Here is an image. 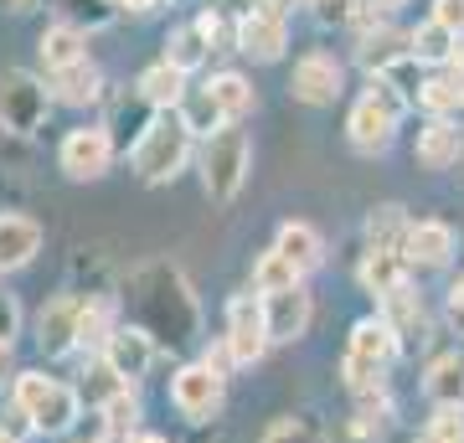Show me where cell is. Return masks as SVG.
<instances>
[{
    "label": "cell",
    "mask_w": 464,
    "mask_h": 443,
    "mask_svg": "<svg viewBox=\"0 0 464 443\" xmlns=\"http://www.w3.org/2000/svg\"><path fill=\"white\" fill-rule=\"evenodd\" d=\"M130 304L140 314V330H150L155 341H166V345L197 341L201 314H197V299H191V284L181 279V268L145 263L130 284Z\"/></svg>",
    "instance_id": "6da1fadb"
},
{
    "label": "cell",
    "mask_w": 464,
    "mask_h": 443,
    "mask_svg": "<svg viewBox=\"0 0 464 443\" xmlns=\"http://www.w3.org/2000/svg\"><path fill=\"white\" fill-rule=\"evenodd\" d=\"M191 124L181 119V109H166V114H155V124H150L145 134H140V145L130 149L134 160V176L145 186H160L170 181L176 170H186V160H191Z\"/></svg>",
    "instance_id": "7a4b0ae2"
},
{
    "label": "cell",
    "mask_w": 464,
    "mask_h": 443,
    "mask_svg": "<svg viewBox=\"0 0 464 443\" xmlns=\"http://www.w3.org/2000/svg\"><path fill=\"white\" fill-rule=\"evenodd\" d=\"M408 109H413V103L402 99V93H398L387 78H366V93L351 103V119H346L351 145L362 149V155H377V149H387Z\"/></svg>",
    "instance_id": "3957f363"
},
{
    "label": "cell",
    "mask_w": 464,
    "mask_h": 443,
    "mask_svg": "<svg viewBox=\"0 0 464 443\" xmlns=\"http://www.w3.org/2000/svg\"><path fill=\"white\" fill-rule=\"evenodd\" d=\"M398 330L387 320H356L351 330V345H346V361H341V377H346L351 392H366V387H382V371L392 366L398 356Z\"/></svg>",
    "instance_id": "277c9868"
},
{
    "label": "cell",
    "mask_w": 464,
    "mask_h": 443,
    "mask_svg": "<svg viewBox=\"0 0 464 443\" xmlns=\"http://www.w3.org/2000/svg\"><path fill=\"white\" fill-rule=\"evenodd\" d=\"M248 134L243 130H217L207 145H201V186H207V197L217 201V207H227L237 191H243V181H248Z\"/></svg>",
    "instance_id": "5b68a950"
},
{
    "label": "cell",
    "mask_w": 464,
    "mask_h": 443,
    "mask_svg": "<svg viewBox=\"0 0 464 443\" xmlns=\"http://www.w3.org/2000/svg\"><path fill=\"white\" fill-rule=\"evenodd\" d=\"M16 408L32 412L36 433L57 438V433H67V428L78 423L83 402H78V392H72V387H63V381L42 377V371H21V377H16Z\"/></svg>",
    "instance_id": "8992f818"
},
{
    "label": "cell",
    "mask_w": 464,
    "mask_h": 443,
    "mask_svg": "<svg viewBox=\"0 0 464 443\" xmlns=\"http://www.w3.org/2000/svg\"><path fill=\"white\" fill-rule=\"evenodd\" d=\"M47 109H52V88L36 72L26 67H11V72H0V124L11 134H36L47 124Z\"/></svg>",
    "instance_id": "52a82bcc"
},
{
    "label": "cell",
    "mask_w": 464,
    "mask_h": 443,
    "mask_svg": "<svg viewBox=\"0 0 464 443\" xmlns=\"http://www.w3.org/2000/svg\"><path fill=\"white\" fill-rule=\"evenodd\" d=\"M114 134L109 124H83V130H67L63 149H57V165H63L72 181H99L103 170L114 165Z\"/></svg>",
    "instance_id": "ba28073f"
},
{
    "label": "cell",
    "mask_w": 464,
    "mask_h": 443,
    "mask_svg": "<svg viewBox=\"0 0 464 443\" xmlns=\"http://www.w3.org/2000/svg\"><path fill=\"white\" fill-rule=\"evenodd\" d=\"M222 392H227V377L222 371H212L207 361H191L176 371V381H170V402H176V412L181 418H212L217 408H222Z\"/></svg>",
    "instance_id": "9c48e42d"
},
{
    "label": "cell",
    "mask_w": 464,
    "mask_h": 443,
    "mask_svg": "<svg viewBox=\"0 0 464 443\" xmlns=\"http://www.w3.org/2000/svg\"><path fill=\"white\" fill-rule=\"evenodd\" d=\"M227 345L237 366H258L268 351V320H264V299L253 294H237L227 304Z\"/></svg>",
    "instance_id": "30bf717a"
},
{
    "label": "cell",
    "mask_w": 464,
    "mask_h": 443,
    "mask_svg": "<svg viewBox=\"0 0 464 443\" xmlns=\"http://www.w3.org/2000/svg\"><path fill=\"white\" fill-rule=\"evenodd\" d=\"M83 310H88V299H78V294H57V299L47 304V310L36 314V345H42L47 356H67V351H78Z\"/></svg>",
    "instance_id": "8fae6325"
},
{
    "label": "cell",
    "mask_w": 464,
    "mask_h": 443,
    "mask_svg": "<svg viewBox=\"0 0 464 443\" xmlns=\"http://www.w3.org/2000/svg\"><path fill=\"white\" fill-rule=\"evenodd\" d=\"M289 88H295L299 103H335L341 93H346V67L335 63V57H325V52H310V57H299L295 63V78H289Z\"/></svg>",
    "instance_id": "7c38bea8"
},
{
    "label": "cell",
    "mask_w": 464,
    "mask_h": 443,
    "mask_svg": "<svg viewBox=\"0 0 464 443\" xmlns=\"http://www.w3.org/2000/svg\"><path fill=\"white\" fill-rule=\"evenodd\" d=\"M155 351H160V341H155L150 330L119 325V330H114V341L103 345V361L114 366V377H119V381H134V377H145L150 366H155Z\"/></svg>",
    "instance_id": "4fadbf2b"
},
{
    "label": "cell",
    "mask_w": 464,
    "mask_h": 443,
    "mask_svg": "<svg viewBox=\"0 0 464 443\" xmlns=\"http://www.w3.org/2000/svg\"><path fill=\"white\" fill-rule=\"evenodd\" d=\"M264 299V320H268V341H299L310 330V289H279V294H258Z\"/></svg>",
    "instance_id": "5bb4252c"
},
{
    "label": "cell",
    "mask_w": 464,
    "mask_h": 443,
    "mask_svg": "<svg viewBox=\"0 0 464 443\" xmlns=\"http://www.w3.org/2000/svg\"><path fill=\"white\" fill-rule=\"evenodd\" d=\"M284 47H289V26H284V16L248 11V16L237 21V52H248L253 63H279Z\"/></svg>",
    "instance_id": "9a60e30c"
},
{
    "label": "cell",
    "mask_w": 464,
    "mask_h": 443,
    "mask_svg": "<svg viewBox=\"0 0 464 443\" xmlns=\"http://www.w3.org/2000/svg\"><path fill=\"white\" fill-rule=\"evenodd\" d=\"M42 253V227L21 212H0V274H16Z\"/></svg>",
    "instance_id": "2e32d148"
},
{
    "label": "cell",
    "mask_w": 464,
    "mask_h": 443,
    "mask_svg": "<svg viewBox=\"0 0 464 443\" xmlns=\"http://www.w3.org/2000/svg\"><path fill=\"white\" fill-rule=\"evenodd\" d=\"M47 88H52V103H67V109H88V103L103 99V72L93 63H72L63 72H47Z\"/></svg>",
    "instance_id": "e0dca14e"
},
{
    "label": "cell",
    "mask_w": 464,
    "mask_h": 443,
    "mask_svg": "<svg viewBox=\"0 0 464 443\" xmlns=\"http://www.w3.org/2000/svg\"><path fill=\"white\" fill-rule=\"evenodd\" d=\"M402 57H413V32H398V26H377V32H366L362 47H356V63L366 67V78L398 67Z\"/></svg>",
    "instance_id": "ac0fdd59"
},
{
    "label": "cell",
    "mask_w": 464,
    "mask_h": 443,
    "mask_svg": "<svg viewBox=\"0 0 464 443\" xmlns=\"http://www.w3.org/2000/svg\"><path fill=\"white\" fill-rule=\"evenodd\" d=\"M134 88H140V99H145L155 114H166V109H181L186 103V72L181 67H170L166 57H160L155 67H145Z\"/></svg>",
    "instance_id": "d6986e66"
},
{
    "label": "cell",
    "mask_w": 464,
    "mask_h": 443,
    "mask_svg": "<svg viewBox=\"0 0 464 443\" xmlns=\"http://www.w3.org/2000/svg\"><path fill=\"white\" fill-rule=\"evenodd\" d=\"M356 279H362L366 294L387 299L392 289H402V284H408V258H402V253H387V247H366Z\"/></svg>",
    "instance_id": "ffe728a7"
},
{
    "label": "cell",
    "mask_w": 464,
    "mask_h": 443,
    "mask_svg": "<svg viewBox=\"0 0 464 443\" xmlns=\"http://www.w3.org/2000/svg\"><path fill=\"white\" fill-rule=\"evenodd\" d=\"M459 149H464V134L454 119H429L423 134H418V160L429 170H444V165H459Z\"/></svg>",
    "instance_id": "44dd1931"
},
{
    "label": "cell",
    "mask_w": 464,
    "mask_h": 443,
    "mask_svg": "<svg viewBox=\"0 0 464 443\" xmlns=\"http://www.w3.org/2000/svg\"><path fill=\"white\" fill-rule=\"evenodd\" d=\"M36 52H42L47 72H63V67H72V63H83V57H88V36L78 32L72 21H57V26H47V32H42Z\"/></svg>",
    "instance_id": "7402d4cb"
},
{
    "label": "cell",
    "mask_w": 464,
    "mask_h": 443,
    "mask_svg": "<svg viewBox=\"0 0 464 443\" xmlns=\"http://www.w3.org/2000/svg\"><path fill=\"white\" fill-rule=\"evenodd\" d=\"M408 263H423V268H444L449 253H454V232H449V222H413V232H408Z\"/></svg>",
    "instance_id": "603a6c76"
},
{
    "label": "cell",
    "mask_w": 464,
    "mask_h": 443,
    "mask_svg": "<svg viewBox=\"0 0 464 443\" xmlns=\"http://www.w3.org/2000/svg\"><path fill=\"white\" fill-rule=\"evenodd\" d=\"M274 247L295 263L299 274H310V268H320V263H325V243H320V232L310 227V222H284L279 243H274Z\"/></svg>",
    "instance_id": "cb8c5ba5"
},
{
    "label": "cell",
    "mask_w": 464,
    "mask_h": 443,
    "mask_svg": "<svg viewBox=\"0 0 464 443\" xmlns=\"http://www.w3.org/2000/svg\"><path fill=\"white\" fill-rule=\"evenodd\" d=\"M382 320L398 330V341H413V335L423 341V325H429V314H423V299H418L408 284H402V289H392V294L382 299Z\"/></svg>",
    "instance_id": "d4e9b609"
},
{
    "label": "cell",
    "mask_w": 464,
    "mask_h": 443,
    "mask_svg": "<svg viewBox=\"0 0 464 443\" xmlns=\"http://www.w3.org/2000/svg\"><path fill=\"white\" fill-rule=\"evenodd\" d=\"M99 423H103V443H134L140 433V397L124 387V392H114L109 402L99 408Z\"/></svg>",
    "instance_id": "484cf974"
},
{
    "label": "cell",
    "mask_w": 464,
    "mask_h": 443,
    "mask_svg": "<svg viewBox=\"0 0 464 443\" xmlns=\"http://www.w3.org/2000/svg\"><path fill=\"white\" fill-rule=\"evenodd\" d=\"M459 52V36L449 32V26H439V21H423V26H413V63L418 67H449V57Z\"/></svg>",
    "instance_id": "4316f807"
},
{
    "label": "cell",
    "mask_w": 464,
    "mask_h": 443,
    "mask_svg": "<svg viewBox=\"0 0 464 443\" xmlns=\"http://www.w3.org/2000/svg\"><path fill=\"white\" fill-rule=\"evenodd\" d=\"M423 392H429L439 408H464V356H439V361L429 366Z\"/></svg>",
    "instance_id": "83f0119b"
},
{
    "label": "cell",
    "mask_w": 464,
    "mask_h": 443,
    "mask_svg": "<svg viewBox=\"0 0 464 443\" xmlns=\"http://www.w3.org/2000/svg\"><path fill=\"white\" fill-rule=\"evenodd\" d=\"M207 93L217 99V109H222L227 124H237L243 114H253V82L243 78V72H217V78L207 82Z\"/></svg>",
    "instance_id": "f1b7e54d"
},
{
    "label": "cell",
    "mask_w": 464,
    "mask_h": 443,
    "mask_svg": "<svg viewBox=\"0 0 464 443\" xmlns=\"http://www.w3.org/2000/svg\"><path fill=\"white\" fill-rule=\"evenodd\" d=\"M408 232H413V222L402 217V207H377V212L366 217V243L372 247L402 253V247H408ZM402 258H408V253H402Z\"/></svg>",
    "instance_id": "f546056e"
},
{
    "label": "cell",
    "mask_w": 464,
    "mask_h": 443,
    "mask_svg": "<svg viewBox=\"0 0 464 443\" xmlns=\"http://www.w3.org/2000/svg\"><path fill=\"white\" fill-rule=\"evenodd\" d=\"M295 284H304V274L284 258L279 247H268L264 258L253 263V294H279V289H295Z\"/></svg>",
    "instance_id": "4dcf8cb0"
},
{
    "label": "cell",
    "mask_w": 464,
    "mask_h": 443,
    "mask_svg": "<svg viewBox=\"0 0 464 443\" xmlns=\"http://www.w3.org/2000/svg\"><path fill=\"white\" fill-rule=\"evenodd\" d=\"M207 52H212V42H207V32H201L197 21L191 26H176L166 42V63L181 67V72H197L201 63H207Z\"/></svg>",
    "instance_id": "1f68e13d"
},
{
    "label": "cell",
    "mask_w": 464,
    "mask_h": 443,
    "mask_svg": "<svg viewBox=\"0 0 464 443\" xmlns=\"http://www.w3.org/2000/svg\"><path fill=\"white\" fill-rule=\"evenodd\" d=\"M258 443H331V428H320L310 412H289V418H274Z\"/></svg>",
    "instance_id": "d6a6232c"
},
{
    "label": "cell",
    "mask_w": 464,
    "mask_h": 443,
    "mask_svg": "<svg viewBox=\"0 0 464 443\" xmlns=\"http://www.w3.org/2000/svg\"><path fill=\"white\" fill-rule=\"evenodd\" d=\"M114 304L109 299H88V310H83V330H78V345L83 351H99L103 356V345L114 341Z\"/></svg>",
    "instance_id": "836d02e7"
},
{
    "label": "cell",
    "mask_w": 464,
    "mask_h": 443,
    "mask_svg": "<svg viewBox=\"0 0 464 443\" xmlns=\"http://www.w3.org/2000/svg\"><path fill=\"white\" fill-rule=\"evenodd\" d=\"M181 119L191 124V134H207V140H212L217 130H227V119H222V109H217V99L207 93V88H197V93H186Z\"/></svg>",
    "instance_id": "e575fe53"
},
{
    "label": "cell",
    "mask_w": 464,
    "mask_h": 443,
    "mask_svg": "<svg viewBox=\"0 0 464 443\" xmlns=\"http://www.w3.org/2000/svg\"><path fill=\"white\" fill-rule=\"evenodd\" d=\"M418 103H423L433 119H449L454 109H464V88L449 78V72H439V78H423V93H418Z\"/></svg>",
    "instance_id": "d590c367"
},
{
    "label": "cell",
    "mask_w": 464,
    "mask_h": 443,
    "mask_svg": "<svg viewBox=\"0 0 464 443\" xmlns=\"http://www.w3.org/2000/svg\"><path fill=\"white\" fill-rule=\"evenodd\" d=\"M331 443H382V428H377V418H341V423L331 428Z\"/></svg>",
    "instance_id": "8d00e7d4"
},
{
    "label": "cell",
    "mask_w": 464,
    "mask_h": 443,
    "mask_svg": "<svg viewBox=\"0 0 464 443\" xmlns=\"http://www.w3.org/2000/svg\"><path fill=\"white\" fill-rule=\"evenodd\" d=\"M423 443H464V408H439Z\"/></svg>",
    "instance_id": "74e56055"
},
{
    "label": "cell",
    "mask_w": 464,
    "mask_h": 443,
    "mask_svg": "<svg viewBox=\"0 0 464 443\" xmlns=\"http://www.w3.org/2000/svg\"><path fill=\"white\" fill-rule=\"evenodd\" d=\"M0 433H5V438H16V443H26L36 433V423H32V412L26 408H16V402H11V408L0 412Z\"/></svg>",
    "instance_id": "f35d334b"
},
{
    "label": "cell",
    "mask_w": 464,
    "mask_h": 443,
    "mask_svg": "<svg viewBox=\"0 0 464 443\" xmlns=\"http://www.w3.org/2000/svg\"><path fill=\"white\" fill-rule=\"evenodd\" d=\"M16 335H21V304H16V294L0 289V345H11Z\"/></svg>",
    "instance_id": "ab89813d"
},
{
    "label": "cell",
    "mask_w": 464,
    "mask_h": 443,
    "mask_svg": "<svg viewBox=\"0 0 464 443\" xmlns=\"http://www.w3.org/2000/svg\"><path fill=\"white\" fill-rule=\"evenodd\" d=\"M310 11H315L320 26H335V21H351V16H356V5H351V0H310Z\"/></svg>",
    "instance_id": "60d3db41"
},
{
    "label": "cell",
    "mask_w": 464,
    "mask_h": 443,
    "mask_svg": "<svg viewBox=\"0 0 464 443\" xmlns=\"http://www.w3.org/2000/svg\"><path fill=\"white\" fill-rule=\"evenodd\" d=\"M433 21L449 26L454 36H464V0H433Z\"/></svg>",
    "instance_id": "b9f144b4"
},
{
    "label": "cell",
    "mask_w": 464,
    "mask_h": 443,
    "mask_svg": "<svg viewBox=\"0 0 464 443\" xmlns=\"http://www.w3.org/2000/svg\"><path fill=\"white\" fill-rule=\"evenodd\" d=\"M201 361L212 366V371H222V377H227V366H237V356H232V345H227V341H217L212 351L201 356Z\"/></svg>",
    "instance_id": "7bdbcfd3"
},
{
    "label": "cell",
    "mask_w": 464,
    "mask_h": 443,
    "mask_svg": "<svg viewBox=\"0 0 464 443\" xmlns=\"http://www.w3.org/2000/svg\"><path fill=\"white\" fill-rule=\"evenodd\" d=\"M449 78H454V82H459V88H464V42H459V52L449 57Z\"/></svg>",
    "instance_id": "ee69618b"
},
{
    "label": "cell",
    "mask_w": 464,
    "mask_h": 443,
    "mask_svg": "<svg viewBox=\"0 0 464 443\" xmlns=\"http://www.w3.org/2000/svg\"><path fill=\"white\" fill-rule=\"evenodd\" d=\"M109 5H119V11H155L160 0H109Z\"/></svg>",
    "instance_id": "f6af8a7d"
},
{
    "label": "cell",
    "mask_w": 464,
    "mask_h": 443,
    "mask_svg": "<svg viewBox=\"0 0 464 443\" xmlns=\"http://www.w3.org/2000/svg\"><path fill=\"white\" fill-rule=\"evenodd\" d=\"M449 304H459V310H464V274H459L454 284H449Z\"/></svg>",
    "instance_id": "bcb514c9"
},
{
    "label": "cell",
    "mask_w": 464,
    "mask_h": 443,
    "mask_svg": "<svg viewBox=\"0 0 464 443\" xmlns=\"http://www.w3.org/2000/svg\"><path fill=\"white\" fill-rule=\"evenodd\" d=\"M372 11H398V5H408V0H366Z\"/></svg>",
    "instance_id": "7dc6e473"
},
{
    "label": "cell",
    "mask_w": 464,
    "mask_h": 443,
    "mask_svg": "<svg viewBox=\"0 0 464 443\" xmlns=\"http://www.w3.org/2000/svg\"><path fill=\"white\" fill-rule=\"evenodd\" d=\"M0 5H5V11H32L36 0H0Z\"/></svg>",
    "instance_id": "c3c4849f"
},
{
    "label": "cell",
    "mask_w": 464,
    "mask_h": 443,
    "mask_svg": "<svg viewBox=\"0 0 464 443\" xmlns=\"http://www.w3.org/2000/svg\"><path fill=\"white\" fill-rule=\"evenodd\" d=\"M449 320H454V330L464 335V310H459V304H449Z\"/></svg>",
    "instance_id": "681fc988"
},
{
    "label": "cell",
    "mask_w": 464,
    "mask_h": 443,
    "mask_svg": "<svg viewBox=\"0 0 464 443\" xmlns=\"http://www.w3.org/2000/svg\"><path fill=\"white\" fill-rule=\"evenodd\" d=\"M11 371V345H0V377Z\"/></svg>",
    "instance_id": "f907efd6"
},
{
    "label": "cell",
    "mask_w": 464,
    "mask_h": 443,
    "mask_svg": "<svg viewBox=\"0 0 464 443\" xmlns=\"http://www.w3.org/2000/svg\"><path fill=\"white\" fill-rule=\"evenodd\" d=\"M134 443H166V438H160V433H140Z\"/></svg>",
    "instance_id": "816d5d0a"
},
{
    "label": "cell",
    "mask_w": 464,
    "mask_h": 443,
    "mask_svg": "<svg viewBox=\"0 0 464 443\" xmlns=\"http://www.w3.org/2000/svg\"><path fill=\"white\" fill-rule=\"evenodd\" d=\"M0 443H16V438H5V433H0Z\"/></svg>",
    "instance_id": "f5cc1de1"
},
{
    "label": "cell",
    "mask_w": 464,
    "mask_h": 443,
    "mask_svg": "<svg viewBox=\"0 0 464 443\" xmlns=\"http://www.w3.org/2000/svg\"><path fill=\"white\" fill-rule=\"evenodd\" d=\"M459 170H464V149H459Z\"/></svg>",
    "instance_id": "db71d44e"
},
{
    "label": "cell",
    "mask_w": 464,
    "mask_h": 443,
    "mask_svg": "<svg viewBox=\"0 0 464 443\" xmlns=\"http://www.w3.org/2000/svg\"><path fill=\"white\" fill-rule=\"evenodd\" d=\"M253 5H258V0H253Z\"/></svg>",
    "instance_id": "11a10c76"
}]
</instances>
